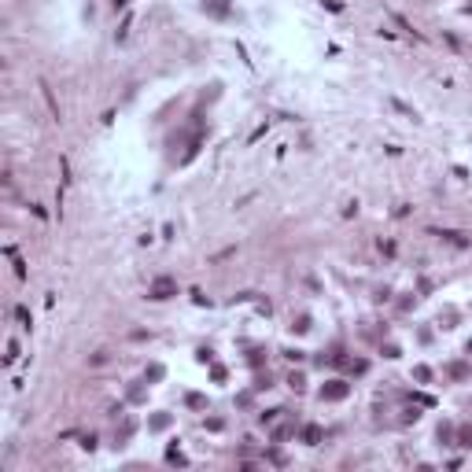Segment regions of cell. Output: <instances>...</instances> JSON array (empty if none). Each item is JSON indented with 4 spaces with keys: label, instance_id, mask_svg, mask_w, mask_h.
Masks as SVG:
<instances>
[{
    "label": "cell",
    "instance_id": "obj_18",
    "mask_svg": "<svg viewBox=\"0 0 472 472\" xmlns=\"http://www.w3.org/2000/svg\"><path fill=\"white\" fill-rule=\"evenodd\" d=\"M469 15H472V4H469Z\"/></svg>",
    "mask_w": 472,
    "mask_h": 472
},
{
    "label": "cell",
    "instance_id": "obj_1",
    "mask_svg": "<svg viewBox=\"0 0 472 472\" xmlns=\"http://www.w3.org/2000/svg\"><path fill=\"white\" fill-rule=\"evenodd\" d=\"M170 295H177V281L174 277H155L148 288V299H170Z\"/></svg>",
    "mask_w": 472,
    "mask_h": 472
},
{
    "label": "cell",
    "instance_id": "obj_13",
    "mask_svg": "<svg viewBox=\"0 0 472 472\" xmlns=\"http://www.w3.org/2000/svg\"><path fill=\"white\" fill-rule=\"evenodd\" d=\"M288 384H291L295 391H303V388H307V380H303V373H291V376H288Z\"/></svg>",
    "mask_w": 472,
    "mask_h": 472
},
{
    "label": "cell",
    "instance_id": "obj_14",
    "mask_svg": "<svg viewBox=\"0 0 472 472\" xmlns=\"http://www.w3.org/2000/svg\"><path fill=\"white\" fill-rule=\"evenodd\" d=\"M188 406L192 410H203V406H207V398H203V395H188Z\"/></svg>",
    "mask_w": 472,
    "mask_h": 472
},
{
    "label": "cell",
    "instance_id": "obj_9",
    "mask_svg": "<svg viewBox=\"0 0 472 472\" xmlns=\"http://www.w3.org/2000/svg\"><path fill=\"white\" fill-rule=\"evenodd\" d=\"M413 376H417L421 384H428V380H431V369H428V365H417V369H413Z\"/></svg>",
    "mask_w": 472,
    "mask_h": 472
},
{
    "label": "cell",
    "instance_id": "obj_12",
    "mask_svg": "<svg viewBox=\"0 0 472 472\" xmlns=\"http://www.w3.org/2000/svg\"><path fill=\"white\" fill-rule=\"evenodd\" d=\"M439 439L443 443H454V428H450V424H439Z\"/></svg>",
    "mask_w": 472,
    "mask_h": 472
},
{
    "label": "cell",
    "instance_id": "obj_8",
    "mask_svg": "<svg viewBox=\"0 0 472 472\" xmlns=\"http://www.w3.org/2000/svg\"><path fill=\"white\" fill-rule=\"evenodd\" d=\"M163 428H170V413H155L151 417V431H163Z\"/></svg>",
    "mask_w": 472,
    "mask_h": 472
},
{
    "label": "cell",
    "instance_id": "obj_5",
    "mask_svg": "<svg viewBox=\"0 0 472 472\" xmlns=\"http://www.w3.org/2000/svg\"><path fill=\"white\" fill-rule=\"evenodd\" d=\"M457 447H472V424H461L457 428Z\"/></svg>",
    "mask_w": 472,
    "mask_h": 472
},
{
    "label": "cell",
    "instance_id": "obj_16",
    "mask_svg": "<svg viewBox=\"0 0 472 472\" xmlns=\"http://www.w3.org/2000/svg\"><path fill=\"white\" fill-rule=\"evenodd\" d=\"M148 380H163V365H151V369H148Z\"/></svg>",
    "mask_w": 472,
    "mask_h": 472
},
{
    "label": "cell",
    "instance_id": "obj_15",
    "mask_svg": "<svg viewBox=\"0 0 472 472\" xmlns=\"http://www.w3.org/2000/svg\"><path fill=\"white\" fill-rule=\"evenodd\" d=\"M166 457H170V461H177V465H185V454H181L177 447H170V450H166Z\"/></svg>",
    "mask_w": 472,
    "mask_h": 472
},
{
    "label": "cell",
    "instance_id": "obj_2",
    "mask_svg": "<svg viewBox=\"0 0 472 472\" xmlns=\"http://www.w3.org/2000/svg\"><path fill=\"white\" fill-rule=\"evenodd\" d=\"M347 391H350L347 380H328L321 388V398H325V402H340V398H347Z\"/></svg>",
    "mask_w": 472,
    "mask_h": 472
},
{
    "label": "cell",
    "instance_id": "obj_10",
    "mask_svg": "<svg viewBox=\"0 0 472 472\" xmlns=\"http://www.w3.org/2000/svg\"><path fill=\"white\" fill-rule=\"evenodd\" d=\"M133 428H137V424H133V421H125V424H122V431H118V443H125V439H129V435H133Z\"/></svg>",
    "mask_w": 472,
    "mask_h": 472
},
{
    "label": "cell",
    "instance_id": "obj_11",
    "mask_svg": "<svg viewBox=\"0 0 472 472\" xmlns=\"http://www.w3.org/2000/svg\"><path fill=\"white\" fill-rule=\"evenodd\" d=\"M310 328V317H295V321H291V332H307Z\"/></svg>",
    "mask_w": 472,
    "mask_h": 472
},
{
    "label": "cell",
    "instance_id": "obj_3",
    "mask_svg": "<svg viewBox=\"0 0 472 472\" xmlns=\"http://www.w3.org/2000/svg\"><path fill=\"white\" fill-rule=\"evenodd\" d=\"M321 439H325L321 424H307V428H303V443H307V447H317Z\"/></svg>",
    "mask_w": 472,
    "mask_h": 472
},
{
    "label": "cell",
    "instance_id": "obj_6",
    "mask_svg": "<svg viewBox=\"0 0 472 472\" xmlns=\"http://www.w3.org/2000/svg\"><path fill=\"white\" fill-rule=\"evenodd\" d=\"M291 431H295V428H291L288 421H284V424H277V428H273V443H284V439L291 435Z\"/></svg>",
    "mask_w": 472,
    "mask_h": 472
},
{
    "label": "cell",
    "instance_id": "obj_17",
    "mask_svg": "<svg viewBox=\"0 0 472 472\" xmlns=\"http://www.w3.org/2000/svg\"><path fill=\"white\" fill-rule=\"evenodd\" d=\"M125 4H129V0H115V11H118V8H125Z\"/></svg>",
    "mask_w": 472,
    "mask_h": 472
},
{
    "label": "cell",
    "instance_id": "obj_4",
    "mask_svg": "<svg viewBox=\"0 0 472 472\" xmlns=\"http://www.w3.org/2000/svg\"><path fill=\"white\" fill-rule=\"evenodd\" d=\"M203 8H207L210 15L225 19V15H229V0H203Z\"/></svg>",
    "mask_w": 472,
    "mask_h": 472
},
{
    "label": "cell",
    "instance_id": "obj_7",
    "mask_svg": "<svg viewBox=\"0 0 472 472\" xmlns=\"http://www.w3.org/2000/svg\"><path fill=\"white\" fill-rule=\"evenodd\" d=\"M447 373L454 376V380H465V376H469V365H465V362H454V365L447 369Z\"/></svg>",
    "mask_w": 472,
    "mask_h": 472
}]
</instances>
